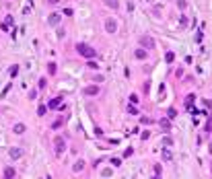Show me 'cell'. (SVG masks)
Returning a JSON list of instances; mask_svg holds the SVG:
<instances>
[{"instance_id": "1", "label": "cell", "mask_w": 212, "mask_h": 179, "mask_svg": "<svg viewBox=\"0 0 212 179\" xmlns=\"http://www.w3.org/2000/svg\"><path fill=\"white\" fill-rule=\"evenodd\" d=\"M138 46L142 48V50H154V48H157V41H154V37H150V35H140V37H138Z\"/></svg>"}, {"instance_id": "2", "label": "cell", "mask_w": 212, "mask_h": 179, "mask_svg": "<svg viewBox=\"0 0 212 179\" xmlns=\"http://www.w3.org/2000/svg\"><path fill=\"white\" fill-rule=\"evenodd\" d=\"M76 52H78L80 56H85L87 60H89V58L93 60V58H95V54H97V52H95V48L87 46V43H78V46H76Z\"/></svg>"}, {"instance_id": "3", "label": "cell", "mask_w": 212, "mask_h": 179, "mask_svg": "<svg viewBox=\"0 0 212 179\" xmlns=\"http://www.w3.org/2000/svg\"><path fill=\"white\" fill-rule=\"evenodd\" d=\"M54 150H56V154H62V152L66 150V142H64L62 136H56V140H54Z\"/></svg>"}, {"instance_id": "4", "label": "cell", "mask_w": 212, "mask_h": 179, "mask_svg": "<svg viewBox=\"0 0 212 179\" xmlns=\"http://www.w3.org/2000/svg\"><path fill=\"white\" fill-rule=\"evenodd\" d=\"M105 31L107 33H115L117 31V21L115 19H105Z\"/></svg>"}, {"instance_id": "5", "label": "cell", "mask_w": 212, "mask_h": 179, "mask_svg": "<svg viewBox=\"0 0 212 179\" xmlns=\"http://www.w3.org/2000/svg\"><path fill=\"white\" fill-rule=\"evenodd\" d=\"M99 93H101V88H99L97 84H91V86L85 88V95H87V97H95V95H99Z\"/></svg>"}, {"instance_id": "6", "label": "cell", "mask_w": 212, "mask_h": 179, "mask_svg": "<svg viewBox=\"0 0 212 179\" xmlns=\"http://www.w3.org/2000/svg\"><path fill=\"white\" fill-rule=\"evenodd\" d=\"M23 156V148L21 146H12L10 148V159H21Z\"/></svg>"}, {"instance_id": "7", "label": "cell", "mask_w": 212, "mask_h": 179, "mask_svg": "<svg viewBox=\"0 0 212 179\" xmlns=\"http://www.w3.org/2000/svg\"><path fill=\"white\" fill-rule=\"evenodd\" d=\"M50 25H60V21H62V15H58V12H54V15H50Z\"/></svg>"}, {"instance_id": "8", "label": "cell", "mask_w": 212, "mask_h": 179, "mask_svg": "<svg viewBox=\"0 0 212 179\" xmlns=\"http://www.w3.org/2000/svg\"><path fill=\"white\" fill-rule=\"evenodd\" d=\"M60 105H62V97H54V99L50 101V107H52V109H56V107H60Z\"/></svg>"}, {"instance_id": "9", "label": "cell", "mask_w": 212, "mask_h": 179, "mask_svg": "<svg viewBox=\"0 0 212 179\" xmlns=\"http://www.w3.org/2000/svg\"><path fill=\"white\" fill-rule=\"evenodd\" d=\"M134 56H136L138 60H144V58H146V50H142V48H138V50L134 52Z\"/></svg>"}, {"instance_id": "10", "label": "cell", "mask_w": 212, "mask_h": 179, "mask_svg": "<svg viewBox=\"0 0 212 179\" xmlns=\"http://www.w3.org/2000/svg\"><path fill=\"white\" fill-rule=\"evenodd\" d=\"M12 177H15V169L12 167H6L4 169V179H12Z\"/></svg>"}, {"instance_id": "11", "label": "cell", "mask_w": 212, "mask_h": 179, "mask_svg": "<svg viewBox=\"0 0 212 179\" xmlns=\"http://www.w3.org/2000/svg\"><path fill=\"white\" fill-rule=\"evenodd\" d=\"M163 159L167 161V163H169V161H173V154H171V150H169V148H165V150H163Z\"/></svg>"}, {"instance_id": "12", "label": "cell", "mask_w": 212, "mask_h": 179, "mask_svg": "<svg viewBox=\"0 0 212 179\" xmlns=\"http://www.w3.org/2000/svg\"><path fill=\"white\" fill-rule=\"evenodd\" d=\"M103 2H105L109 8H117V6H120V2H117V0H103Z\"/></svg>"}, {"instance_id": "13", "label": "cell", "mask_w": 212, "mask_h": 179, "mask_svg": "<svg viewBox=\"0 0 212 179\" xmlns=\"http://www.w3.org/2000/svg\"><path fill=\"white\" fill-rule=\"evenodd\" d=\"M161 128H163L165 132H169V130H171V124H169V120H161Z\"/></svg>"}, {"instance_id": "14", "label": "cell", "mask_w": 212, "mask_h": 179, "mask_svg": "<svg viewBox=\"0 0 212 179\" xmlns=\"http://www.w3.org/2000/svg\"><path fill=\"white\" fill-rule=\"evenodd\" d=\"M56 70H58L56 62H50V64H48V72H50V74H56Z\"/></svg>"}, {"instance_id": "15", "label": "cell", "mask_w": 212, "mask_h": 179, "mask_svg": "<svg viewBox=\"0 0 212 179\" xmlns=\"http://www.w3.org/2000/svg\"><path fill=\"white\" fill-rule=\"evenodd\" d=\"M194 99H196V95H187V97H185V107H192Z\"/></svg>"}, {"instance_id": "16", "label": "cell", "mask_w": 212, "mask_h": 179, "mask_svg": "<svg viewBox=\"0 0 212 179\" xmlns=\"http://www.w3.org/2000/svg\"><path fill=\"white\" fill-rule=\"evenodd\" d=\"M179 27H181V29L187 27V17H185V15H181V19H179Z\"/></svg>"}, {"instance_id": "17", "label": "cell", "mask_w": 212, "mask_h": 179, "mask_svg": "<svg viewBox=\"0 0 212 179\" xmlns=\"http://www.w3.org/2000/svg\"><path fill=\"white\" fill-rule=\"evenodd\" d=\"M25 132V124H17L15 126V134H23Z\"/></svg>"}, {"instance_id": "18", "label": "cell", "mask_w": 212, "mask_h": 179, "mask_svg": "<svg viewBox=\"0 0 212 179\" xmlns=\"http://www.w3.org/2000/svg\"><path fill=\"white\" fill-rule=\"evenodd\" d=\"M165 60H167L169 64H173V60H175V54H173V52H167V54H165Z\"/></svg>"}, {"instance_id": "19", "label": "cell", "mask_w": 212, "mask_h": 179, "mask_svg": "<svg viewBox=\"0 0 212 179\" xmlns=\"http://www.w3.org/2000/svg\"><path fill=\"white\" fill-rule=\"evenodd\" d=\"M204 132H212V117L206 120V126H204Z\"/></svg>"}, {"instance_id": "20", "label": "cell", "mask_w": 212, "mask_h": 179, "mask_svg": "<svg viewBox=\"0 0 212 179\" xmlns=\"http://www.w3.org/2000/svg\"><path fill=\"white\" fill-rule=\"evenodd\" d=\"M177 6H179V10H185L187 8V0H177Z\"/></svg>"}, {"instance_id": "21", "label": "cell", "mask_w": 212, "mask_h": 179, "mask_svg": "<svg viewBox=\"0 0 212 179\" xmlns=\"http://www.w3.org/2000/svg\"><path fill=\"white\" fill-rule=\"evenodd\" d=\"M62 124H64V120H56V122L52 124V130H58V128H62Z\"/></svg>"}, {"instance_id": "22", "label": "cell", "mask_w": 212, "mask_h": 179, "mask_svg": "<svg viewBox=\"0 0 212 179\" xmlns=\"http://www.w3.org/2000/svg\"><path fill=\"white\" fill-rule=\"evenodd\" d=\"M175 115H177V111H175L173 107H171V109H167V117H169V120H173Z\"/></svg>"}, {"instance_id": "23", "label": "cell", "mask_w": 212, "mask_h": 179, "mask_svg": "<svg viewBox=\"0 0 212 179\" xmlns=\"http://www.w3.org/2000/svg\"><path fill=\"white\" fill-rule=\"evenodd\" d=\"M128 113H130V115H138V109H136L134 105H130V107H128Z\"/></svg>"}, {"instance_id": "24", "label": "cell", "mask_w": 212, "mask_h": 179, "mask_svg": "<svg viewBox=\"0 0 212 179\" xmlns=\"http://www.w3.org/2000/svg\"><path fill=\"white\" fill-rule=\"evenodd\" d=\"M87 64H89V68H93V70H97V66H99V64H97L95 60H89Z\"/></svg>"}, {"instance_id": "25", "label": "cell", "mask_w": 212, "mask_h": 179, "mask_svg": "<svg viewBox=\"0 0 212 179\" xmlns=\"http://www.w3.org/2000/svg\"><path fill=\"white\" fill-rule=\"evenodd\" d=\"M37 115H45V105H39L37 107Z\"/></svg>"}, {"instance_id": "26", "label": "cell", "mask_w": 212, "mask_h": 179, "mask_svg": "<svg viewBox=\"0 0 212 179\" xmlns=\"http://www.w3.org/2000/svg\"><path fill=\"white\" fill-rule=\"evenodd\" d=\"M111 173H113L111 169H103V171H101V175H103V177H111Z\"/></svg>"}, {"instance_id": "27", "label": "cell", "mask_w": 212, "mask_h": 179, "mask_svg": "<svg viewBox=\"0 0 212 179\" xmlns=\"http://www.w3.org/2000/svg\"><path fill=\"white\" fill-rule=\"evenodd\" d=\"M163 144H165V148H167V146H171V144H173V140H171V138L167 136V138H165V140H163Z\"/></svg>"}, {"instance_id": "28", "label": "cell", "mask_w": 212, "mask_h": 179, "mask_svg": "<svg viewBox=\"0 0 212 179\" xmlns=\"http://www.w3.org/2000/svg\"><path fill=\"white\" fill-rule=\"evenodd\" d=\"M111 165H113V167H120V165H122V159H111Z\"/></svg>"}, {"instance_id": "29", "label": "cell", "mask_w": 212, "mask_h": 179, "mask_svg": "<svg viewBox=\"0 0 212 179\" xmlns=\"http://www.w3.org/2000/svg\"><path fill=\"white\" fill-rule=\"evenodd\" d=\"M82 167H85V163H82V161H78V163H76V165H74V171H80V169H82Z\"/></svg>"}, {"instance_id": "30", "label": "cell", "mask_w": 212, "mask_h": 179, "mask_svg": "<svg viewBox=\"0 0 212 179\" xmlns=\"http://www.w3.org/2000/svg\"><path fill=\"white\" fill-rule=\"evenodd\" d=\"M140 122H142V124H150L152 120H150V117H146V115H142V117H140Z\"/></svg>"}, {"instance_id": "31", "label": "cell", "mask_w": 212, "mask_h": 179, "mask_svg": "<svg viewBox=\"0 0 212 179\" xmlns=\"http://www.w3.org/2000/svg\"><path fill=\"white\" fill-rule=\"evenodd\" d=\"M130 103H132V105L138 103V95H130Z\"/></svg>"}, {"instance_id": "32", "label": "cell", "mask_w": 212, "mask_h": 179, "mask_svg": "<svg viewBox=\"0 0 212 179\" xmlns=\"http://www.w3.org/2000/svg\"><path fill=\"white\" fill-rule=\"evenodd\" d=\"M19 72V66H12V68H10V76H15Z\"/></svg>"}, {"instance_id": "33", "label": "cell", "mask_w": 212, "mask_h": 179, "mask_svg": "<svg viewBox=\"0 0 212 179\" xmlns=\"http://www.w3.org/2000/svg\"><path fill=\"white\" fill-rule=\"evenodd\" d=\"M64 15H66V17H72L74 12H72V8H66V10H64Z\"/></svg>"}, {"instance_id": "34", "label": "cell", "mask_w": 212, "mask_h": 179, "mask_svg": "<svg viewBox=\"0 0 212 179\" xmlns=\"http://www.w3.org/2000/svg\"><path fill=\"white\" fill-rule=\"evenodd\" d=\"M148 136H150V132H148V130H144V132H142V140H146Z\"/></svg>"}, {"instance_id": "35", "label": "cell", "mask_w": 212, "mask_h": 179, "mask_svg": "<svg viewBox=\"0 0 212 179\" xmlns=\"http://www.w3.org/2000/svg\"><path fill=\"white\" fill-rule=\"evenodd\" d=\"M202 37H204V35H202V31H198V33H196V41H202Z\"/></svg>"}, {"instance_id": "36", "label": "cell", "mask_w": 212, "mask_h": 179, "mask_svg": "<svg viewBox=\"0 0 212 179\" xmlns=\"http://www.w3.org/2000/svg\"><path fill=\"white\" fill-rule=\"evenodd\" d=\"M48 2H50V4H58V2H60V0H48Z\"/></svg>"}, {"instance_id": "37", "label": "cell", "mask_w": 212, "mask_h": 179, "mask_svg": "<svg viewBox=\"0 0 212 179\" xmlns=\"http://www.w3.org/2000/svg\"><path fill=\"white\" fill-rule=\"evenodd\" d=\"M210 152H212V142H210Z\"/></svg>"}, {"instance_id": "38", "label": "cell", "mask_w": 212, "mask_h": 179, "mask_svg": "<svg viewBox=\"0 0 212 179\" xmlns=\"http://www.w3.org/2000/svg\"><path fill=\"white\" fill-rule=\"evenodd\" d=\"M146 2H154V0H146Z\"/></svg>"}, {"instance_id": "39", "label": "cell", "mask_w": 212, "mask_h": 179, "mask_svg": "<svg viewBox=\"0 0 212 179\" xmlns=\"http://www.w3.org/2000/svg\"><path fill=\"white\" fill-rule=\"evenodd\" d=\"M210 169H212V165H210Z\"/></svg>"}]
</instances>
